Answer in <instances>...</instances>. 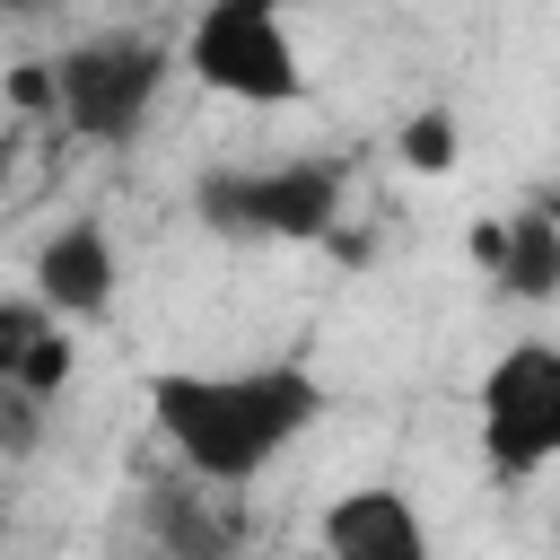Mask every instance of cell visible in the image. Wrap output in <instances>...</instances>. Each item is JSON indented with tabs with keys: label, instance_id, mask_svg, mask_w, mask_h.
I'll use <instances>...</instances> for the list:
<instances>
[{
	"label": "cell",
	"instance_id": "obj_1",
	"mask_svg": "<svg viewBox=\"0 0 560 560\" xmlns=\"http://www.w3.org/2000/svg\"><path fill=\"white\" fill-rule=\"evenodd\" d=\"M149 429L201 490H245L271 472L315 420H324V376L306 359H254V368H158L149 385Z\"/></svg>",
	"mask_w": 560,
	"mask_h": 560
},
{
	"label": "cell",
	"instance_id": "obj_2",
	"mask_svg": "<svg viewBox=\"0 0 560 560\" xmlns=\"http://www.w3.org/2000/svg\"><path fill=\"white\" fill-rule=\"evenodd\" d=\"M201 228L254 236V245H324L341 228V166L332 158H280V166H219L192 192Z\"/></svg>",
	"mask_w": 560,
	"mask_h": 560
},
{
	"label": "cell",
	"instance_id": "obj_3",
	"mask_svg": "<svg viewBox=\"0 0 560 560\" xmlns=\"http://www.w3.org/2000/svg\"><path fill=\"white\" fill-rule=\"evenodd\" d=\"M184 70L228 105H298L306 96V52L271 0H210L184 26Z\"/></svg>",
	"mask_w": 560,
	"mask_h": 560
},
{
	"label": "cell",
	"instance_id": "obj_4",
	"mask_svg": "<svg viewBox=\"0 0 560 560\" xmlns=\"http://www.w3.org/2000/svg\"><path fill=\"white\" fill-rule=\"evenodd\" d=\"M52 70H61V122L79 140H131L166 96L175 52L140 26H114V35H79Z\"/></svg>",
	"mask_w": 560,
	"mask_h": 560
},
{
	"label": "cell",
	"instance_id": "obj_5",
	"mask_svg": "<svg viewBox=\"0 0 560 560\" xmlns=\"http://www.w3.org/2000/svg\"><path fill=\"white\" fill-rule=\"evenodd\" d=\"M472 411H481V464L499 481H525V472L560 464V341H542V332L508 341L481 368Z\"/></svg>",
	"mask_w": 560,
	"mask_h": 560
},
{
	"label": "cell",
	"instance_id": "obj_6",
	"mask_svg": "<svg viewBox=\"0 0 560 560\" xmlns=\"http://www.w3.org/2000/svg\"><path fill=\"white\" fill-rule=\"evenodd\" d=\"M26 289L79 332V324H105L114 315V289H122V254H114V228L96 210L61 219L35 254H26Z\"/></svg>",
	"mask_w": 560,
	"mask_h": 560
},
{
	"label": "cell",
	"instance_id": "obj_7",
	"mask_svg": "<svg viewBox=\"0 0 560 560\" xmlns=\"http://www.w3.org/2000/svg\"><path fill=\"white\" fill-rule=\"evenodd\" d=\"M315 551H324V560H438V534H429V516H420L411 490L359 481V490H332V499H324Z\"/></svg>",
	"mask_w": 560,
	"mask_h": 560
},
{
	"label": "cell",
	"instance_id": "obj_8",
	"mask_svg": "<svg viewBox=\"0 0 560 560\" xmlns=\"http://www.w3.org/2000/svg\"><path fill=\"white\" fill-rule=\"evenodd\" d=\"M70 324L35 298V289H9L0 298V385L26 394V402H52L70 385Z\"/></svg>",
	"mask_w": 560,
	"mask_h": 560
},
{
	"label": "cell",
	"instance_id": "obj_9",
	"mask_svg": "<svg viewBox=\"0 0 560 560\" xmlns=\"http://www.w3.org/2000/svg\"><path fill=\"white\" fill-rule=\"evenodd\" d=\"M490 289L516 298V306H551L560 298V219H551V201H516L508 210V254H499Z\"/></svg>",
	"mask_w": 560,
	"mask_h": 560
},
{
	"label": "cell",
	"instance_id": "obj_10",
	"mask_svg": "<svg viewBox=\"0 0 560 560\" xmlns=\"http://www.w3.org/2000/svg\"><path fill=\"white\" fill-rule=\"evenodd\" d=\"M394 158H402L411 175H446V166L464 158V131H455V114H446V105H420V114H402V122H394Z\"/></svg>",
	"mask_w": 560,
	"mask_h": 560
},
{
	"label": "cell",
	"instance_id": "obj_11",
	"mask_svg": "<svg viewBox=\"0 0 560 560\" xmlns=\"http://www.w3.org/2000/svg\"><path fill=\"white\" fill-rule=\"evenodd\" d=\"M464 254H472V262H481V280H490V271H499V254H508V219H472V228H464Z\"/></svg>",
	"mask_w": 560,
	"mask_h": 560
},
{
	"label": "cell",
	"instance_id": "obj_12",
	"mask_svg": "<svg viewBox=\"0 0 560 560\" xmlns=\"http://www.w3.org/2000/svg\"><path fill=\"white\" fill-rule=\"evenodd\" d=\"M542 201H551V219H560V192H542Z\"/></svg>",
	"mask_w": 560,
	"mask_h": 560
}]
</instances>
